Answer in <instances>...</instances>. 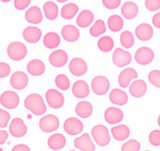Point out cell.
Returning a JSON list of instances; mask_svg holds the SVG:
<instances>
[{"mask_svg": "<svg viewBox=\"0 0 160 151\" xmlns=\"http://www.w3.org/2000/svg\"><path fill=\"white\" fill-rule=\"evenodd\" d=\"M148 81L155 87L160 88V71L152 70L148 74Z\"/></svg>", "mask_w": 160, "mask_h": 151, "instance_id": "obj_40", "label": "cell"}, {"mask_svg": "<svg viewBox=\"0 0 160 151\" xmlns=\"http://www.w3.org/2000/svg\"><path fill=\"white\" fill-rule=\"evenodd\" d=\"M112 134L115 139L118 141H123L130 136V131L127 125L121 124V125L112 128Z\"/></svg>", "mask_w": 160, "mask_h": 151, "instance_id": "obj_30", "label": "cell"}, {"mask_svg": "<svg viewBox=\"0 0 160 151\" xmlns=\"http://www.w3.org/2000/svg\"><path fill=\"white\" fill-rule=\"evenodd\" d=\"M78 11V7L75 3H68L61 8V17L64 19L71 20L75 16Z\"/></svg>", "mask_w": 160, "mask_h": 151, "instance_id": "obj_33", "label": "cell"}, {"mask_svg": "<svg viewBox=\"0 0 160 151\" xmlns=\"http://www.w3.org/2000/svg\"><path fill=\"white\" fill-rule=\"evenodd\" d=\"M8 138V133L6 131L0 130V145H3Z\"/></svg>", "mask_w": 160, "mask_h": 151, "instance_id": "obj_48", "label": "cell"}, {"mask_svg": "<svg viewBox=\"0 0 160 151\" xmlns=\"http://www.w3.org/2000/svg\"><path fill=\"white\" fill-rule=\"evenodd\" d=\"M120 43L125 48H130L134 44V38L133 34L129 31H125L120 35Z\"/></svg>", "mask_w": 160, "mask_h": 151, "instance_id": "obj_37", "label": "cell"}, {"mask_svg": "<svg viewBox=\"0 0 160 151\" xmlns=\"http://www.w3.org/2000/svg\"><path fill=\"white\" fill-rule=\"evenodd\" d=\"M137 38L141 41H148L152 39L153 35V29L152 26L146 23H143L138 25L135 29Z\"/></svg>", "mask_w": 160, "mask_h": 151, "instance_id": "obj_19", "label": "cell"}, {"mask_svg": "<svg viewBox=\"0 0 160 151\" xmlns=\"http://www.w3.org/2000/svg\"><path fill=\"white\" fill-rule=\"evenodd\" d=\"M74 145L77 149L82 151H93L95 149L94 144L92 142L89 134L85 133L82 136L75 138Z\"/></svg>", "mask_w": 160, "mask_h": 151, "instance_id": "obj_16", "label": "cell"}, {"mask_svg": "<svg viewBox=\"0 0 160 151\" xmlns=\"http://www.w3.org/2000/svg\"><path fill=\"white\" fill-rule=\"evenodd\" d=\"M0 151H2V148H0Z\"/></svg>", "mask_w": 160, "mask_h": 151, "instance_id": "obj_53", "label": "cell"}, {"mask_svg": "<svg viewBox=\"0 0 160 151\" xmlns=\"http://www.w3.org/2000/svg\"><path fill=\"white\" fill-rule=\"evenodd\" d=\"M25 19L30 24H38L42 22L43 18H42V11L39 7L35 6L28 9L25 13Z\"/></svg>", "mask_w": 160, "mask_h": 151, "instance_id": "obj_22", "label": "cell"}, {"mask_svg": "<svg viewBox=\"0 0 160 151\" xmlns=\"http://www.w3.org/2000/svg\"><path fill=\"white\" fill-rule=\"evenodd\" d=\"M104 119L110 124H117L123 119V112L118 108L109 107L104 112Z\"/></svg>", "mask_w": 160, "mask_h": 151, "instance_id": "obj_15", "label": "cell"}, {"mask_svg": "<svg viewBox=\"0 0 160 151\" xmlns=\"http://www.w3.org/2000/svg\"><path fill=\"white\" fill-rule=\"evenodd\" d=\"M42 36V31L40 30L38 27H34V26H29L27 27L23 32V37L30 44H35L38 42Z\"/></svg>", "mask_w": 160, "mask_h": 151, "instance_id": "obj_17", "label": "cell"}, {"mask_svg": "<svg viewBox=\"0 0 160 151\" xmlns=\"http://www.w3.org/2000/svg\"><path fill=\"white\" fill-rule=\"evenodd\" d=\"M47 144L51 149L58 150V149H62L65 146L66 138L62 134H54L49 138Z\"/></svg>", "mask_w": 160, "mask_h": 151, "instance_id": "obj_27", "label": "cell"}, {"mask_svg": "<svg viewBox=\"0 0 160 151\" xmlns=\"http://www.w3.org/2000/svg\"><path fill=\"white\" fill-rule=\"evenodd\" d=\"M46 99L49 106L53 109H60L64 103V95L55 89H50L46 93Z\"/></svg>", "mask_w": 160, "mask_h": 151, "instance_id": "obj_6", "label": "cell"}, {"mask_svg": "<svg viewBox=\"0 0 160 151\" xmlns=\"http://www.w3.org/2000/svg\"><path fill=\"white\" fill-rule=\"evenodd\" d=\"M145 7L149 11H156L160 9V0H145Z\"/></svg>", "mask_w": 160, "mask_h": 151, "instance_id": "obj_43", "label": "cell"}, {"mask_svg": "<svg viewBox=\"0 0 160 151\" xmlns=\"http://www.w3.org/2000/svg\"><path fill=\"white\" fill-rule=\"evenodd\" d=\"M60 121L55 115L49 114L43 117L39 121L40 129L44 132L50 133L54 132L59 128Z\"/></svg>", "mask_w": 160, "mask_h": 151, "instance_id": "obj_5", "label": "cell"}, {"mask_svg": "<svg viewBox=\"0 0 160 151\" xmlns=\"http://www.w3.org/2000/svg\"><path fill=\"white\" fill-rule=\"evenodd\" d=\"M138 76V72L135 69H132V68H127V69H124L123 71L121 72L118 76V84H119L120 87L126 88L129 86L130 82L131 80L135 79Z\"/></svg>", "mask_w": 160, "mask_h": 151, "instance_id": "obj_18", "label": "cell"}, {"mask_svg": "<svg viewBox=\"0 0 160 151\" xmlns=\"http://www.w3.org/2000/svg\"><path fill=\"white\" fill-rule=\"evenodd\" d=\"M72 94L78 98H87L90 94V88L87 82L84 81H78L73 84Z\"/></svg>", "mask_w": 160, "mask_h": 151, "instance_id": "obj_21", "label": "cell"}, {"mask_svg": "<svg viewBox=\"0 0 160 151\" xmlns=\"http://www.w3.org/2000/svg\"><path fill=\"white\" fill-rule=\"evenodd\" d=\"M10 119V115L8 112L0 109V128H6Z\"/></svg>", "mask_w": 160, "mask_h": 151, "instance_id": "obj_42", "label": "cell"}, {"mask_svg": "<svg viewBox=\"0 0 160 151\" xmlns=\"http://www.w3.org/2000/svg\"><path fill=\"white\" fill-rule=\"evenodd\" d=\"M75 112L80 117L88 118L93 113V106L89 102H80L75 106Z\"/></svg>", "mask_w": 160, "mask_h": 151, "instance_id": "obj_26", "label": "cell"}, {"mask_svg": "<svg viewBox=\"0 0 160 151\" xmlns=\"http://www.w3.org/2000/svg\"><path fill=\"white\" fill-rule=\"evenodd\" d=\"M147 91V84L143 80H138L132 83L130 87V93L135 98H141Z\"/></svg>", "mask_w": 160, "mask_h": 151, "instance_id": "obj_23", "label": "cell"}, {"mask_svg": "<svg viewBox=\"0 0 160 151\" xmlns=\"http://www.w3.org/2000/svg\"><path fill=\"white\" fill-rule=\"evenodd\" d=\"M93 18H94V16L90 10H82L78 14L76 19V23L80 28L84 29V28H87L88 26H90L93 23Z\"/></svg>", "mask_w": 160, "mask_h": 151, "instance_id": "obj_29", "label": "cell"}, {"mask_svg": "<svg viewBox=\"0 0 160 151\" xmlns=\"http://www.w3.org/2000/svg\"><path fill=\"white\" fill-rule=\"evenodd\" d=\"M10 66L7 63L0 62V78H5L10 74Z\"/></svg>", "mask_w": 160, "mask_h": 151, "instance_id": "obj_45", "label": "cell"}, {"mask_svg": "<svg viewBox=\"0 0 160 151\" xmlns=\"http://www.w3.org/2000/svg\"><path fill=\"white\" fill-rule=\"evenodd\" d=\"M68 60V54L63 50H58L52 52L49 57L50 63L54 67H62L65 65Z\"/></svg>", "mask_w": 160, "mask_h": 151, "instance_id": "obj_14", "label": "cell"}, {"mask_svg": "<svg viewBox=\"0 0 160 151\" xmlns=\"http://www.w3.org/2000/svg\"><path fill=\"white\" fill-rule=\"evenodd\" d=\"M158 126L160 127V115L159 117H158Z\"/></svg>", "mask_w": 160, "mask_h": 151, "instance_id": "obj_51", "label": "cell"}, {"mask_svg": "<svg viewBox=\"0 0 160 151\" xmlns=\"http://www.w3.org/2000/svg\"><path fill=\"white\" fill-rule=\"evenodd\" d=\"M154 59V52L151 48L143 47L138 49L135 54V60L142 65H146L152 62Z\"/></svg>", "mask_w": 160, "mask_h": 151, "instance_id": "obj_10", "label": "cell"}, {"mask_svg": "<svg viewBox=\"0 0 160 151\" xmlns=\"http://www.w3.org/2000/svg\"><path fill=\"white\" fill-rule=\"evenodd\" d=\"M122 14L126 19L132 20L136 18L138 13V7L135 3L127 2L122 7Z\"/></svg>", "mask_w": 160, "mask_h": 151, "instance_id": "obj_28", "label": "cell"}, {"mask_svg": "<svg viewBox=\"0 0 160 151\" xmlns=\"http://www.w3.org/2000/svg\"><path fill=\"white\" fill-rule=\"evenodd\" d=\"M69 70L72 75L76 76H81L87 72V65L86 61L82 58H73L69 64Z\"/></svg>", "mask_w": 160, "mask_h": 151, "instance_id": "obj_12", "label": "cell"}, {"mask_svg": "<svg viewBox=\"0 0 160 151\" xmlns=\"http://www.w3.org/2000/svg\"><path fill=\"white\" fill-rule=\"evenodd\" d=\"M113 63L118 67H123L130 64L132 61L131 55L122 48H117L112 55Z\"/></svg>", "mask_w": 160, "mask_h": 151, "instance_id": "obj_9", "label": "cell"}, {"mask_svg": "<svg viewBox=\"0 0 160 151\" xmlns=\"http://www.w3.org/2000/svg\"><path fill=\"white\" fill-rule=\"evenodd\" d=\"M61 39L56 32H50L46 34L43 39V44L46 47L49 49H54L59 46Z\"/></svg>", "mask_w": 160, "mask_h": 151, "instance_id": "obj_31", "label": "cell"}, {"mask_svg": "<svg viewBox=\"0 0 160 151\" xmlns=\"http://www.w3.org/2000/svg\"><path fill=\"white\" fill-rule=\"evenodd\" d=\"M152 23L158 29H160V13H156L152 18Z\"/></svg>", "mask_w": 160, "mask_h": 151, "instance_id": "obj_49", "label": "cell"}, {"mask_svg": "<svg viewBox=\"0 0 160 151\" xmlns=\"http://www.w3.org/2000/svg\"><path fill=\"white\" fill-rule=\"evenodd\" d=\"M20 102L19 96L17 93L12 91H7L0 96V103L2 106L7 109H13L18 107Z\"/></svg>", "mask_w": 160, "mask_h": 151, "instance_id": "obj_7", "label": "cell"}, {"mask_svg": "<svg viewBox=\"0 0 160 151\" xmlns=\"http://www.w3.org/2000/svg\"><path fill=\"white\" fill-rule=\"evenodd\" d=\"M31 3V0H14V7L18 10H23L27 8Z\"/></svg>", "mask_w": 160, "mask_h": 151, "instance_id": "obj_46", "label": "cell"}, {"mask_svg": "<svg viewBox=\"0 0 160 151\" xmlns=\"http://www.w3.org/2000/svg\"><path fill=\"white\" fill-rule=\"evenodd\" d=\"M149 142L152 146H160V131L154 130L149 135Z\"/></svg>", "mask_w": 160, "mask_h": 151, "instance_id": "obj_41", "label": "cell"}, {"mask_svg": "<svg viewBox=\"0 0 160 151\" xmlns=\"http://www.w3.org/2000/svg\"><path fill=\"white\" fill-rule=\"evenodd\" d=\"M28 83V76L21 71H18L11 76L10 84L16 90H22L25 88Z\"/></svg>", "mask_w": 160, "mask_h": 151, "instance_id": "obj_13", "label": "cell"}, {"mask_svg": "<svg viewBox=\"0 0 160 151\" xmlns=\"http://www.w3.org/2000/svg\"><path fill=\"white\" fill-rule=\"evenodd\" d=\"M7 54L13 61H21L27 55V47L21 42L11 43L7 48Z\"/></svg>", "mask_w": 160, "mask_h": 151, "instance_id": "obj_3", "label": "cell"}, {"mask_svg": "<svg viewBox=\"0 0 160 151\" xmlns=\"http://www.w3.org/2000/svg\"><path fill=\"white\" fill-rule=\"evenodd\" d=\"M141 148L139 142L135 139H130L122 146V151H138Z\"/></svg>", "mask_w": 160, "mask_h": 151, "instance_id": "obj_39", "label": "cell"}, {"mask_svg": "<svg viewBox=\"0 0 160 151\" xmlns=\"http://www.w3.org/2000/svg\"><path fill=\"white\" fill-rule=\"evenodd\" d=\"M27 126L21 118L16 117L11 121L10 125V132L13 137L20 138L24 136L27 133Z\"/></svg>", "mask_w": 160, "mask_h": 151, "instance_id": "obj_11", "label": "cell"}, {"mask_svg": "<svg viewBox=\"0 0 160 151\" xmlns=\"http://www.w3.org/2000/svg\"><path fill=\"white\" fill-rule=\"evenodd\" d=\"M105 32V24H104V21H102V20H98L90 29V35L93 37L99 36L100 35L104 34Z\"/></svg>", "mask_w": 160, "mask_h": 151, "instance_id": "obj_36", "label": "cell"}, {"mask_svg": "<svg viewBox=\"0 0 160 151\" xmlns=\"http://www.w3.org/2000/svg\"><path fill=\"white\" fill-rule=\"evenodd\" d=\"M1 1L3 3H8V2H10V0H1Z\"/></svg>", "mask_w": 160, "mask_h": 151, "instance_id": "obj_52", "label": "cell"}, {"mask_svg": "<svg viewBox=\"0 0 160 151\" xmlns=\"http://www.w3.org/2000/svg\"><path fill=\"white\" fill-rule=\"evenodd\" d=\"M13 151H30V148L24 144H18L12 149Z\"/></svg>", "mask_w": 160, "mask_h": 151, "instance_id": "obj_47", "label": "cell"}, {"mask_svg": "<svg viewBox=\"0 0 160 151\" xmlns=\"http://www.w3.org/2000/svg\"><path fill=\"white\" fill-rule=\"evenodd\" d=\"M55 84L58 88L62 91H66L70 87V82L68 76L64 74H59L55 79Z\"/></svg>", "mask_w": 160, "mask_h": 151, "instance_id": "obj_38", "label": "cell"}, {"mask_svg": "<svg viewBox=\"0 0 160 151\" xmlns=\"http://www.w3.org/2000/svg\"><path fill=\"white\" fill-rule=\"evenodd\" d=\"M98 47L101 51L109 52L113 49L114 41L110 36H103L98 40Z\"/></svg>", "mask_w": 160, "mask_h": 151, "instance_id": "obj_35", "label": "cell"}, {"mask_svg": "<svg viewBox=\"0 0 160 151\" xmlns=\"http://www.w3.org/2000/svg\"><path fill=\"white\" fill-rule=\"evenodd\" d=\"M24 106L36 116L43 114L47 111V107L42 96L38 94L29 95L24 100Z\"/></svg>", "mask_w": 160, "mask_h": 151, "instance_id": "obj_1", "label": "cell"}, {"mask_svg": "<svg viewBox=\"0 0 160 151\" xmlns=\"http://www.w3.org/2000/svg\"><path fill=\"white\" fill-rule=\"evenodd\" d=\"M56 1H58V3H64V2H67V1H68V0H56Z\"/></svg>", "mask_w": 160, "mask_h": 151, "instance_id": "obj_50", "label": "cell"}, {"mask_svg": "<svg viewBox=\"0 0 160 151\" xmlns=\"http://www.w3.org/2000/svg\"><path fill=\"white\" fill-rule=\"evenodd\" d=\"M92 90L98 95H105L110 88V82L108 79L103 76H98L93 79L91 82Z\"/></svg>", "mask_w": 160, "mask_h": 151, "instance_id": "obj_4", "label": "cell"}, {"mask_svg": "<svg viewBox=\"0 0 160 151\" xmlns=\"http://www.w3.org/2000/svg\"><path fill=\"white\" fill-rule=\"evenodd\" d=\"M27 70L32 76H38L44 73L46 70V65L42 61L38 59H33L29 61L28 64Z\"/></svg>", "mask_w": 160, "mask_h": 151, "instance_id": "obj_24", "label": "cell"}, {"mask_svg": "<svg viewBox=\"0 0 160 151\" xmlns=\"http://www.w3.org/2000/svg\"><path fill=\"white\" fill-rule=\"evenodd\" d=\"M109 99L113 104L118 105V106H124L128 101V96L125 91L115 88L111 91L109 95Z\"/></svg>", "mask_w": 160, "mask_h": 151, "instance_id": "obj_25", "label": "cell"}, {"mask_svg": "<svg viewBox=\"0 0 160 151\" xmlns=\"http://www.w3.org/2000/svg\"><path fill=\"white\" fill-rule=\"evenodd\" d=\"M61 35L64 40L72 43L78 40L79 38L80 32L75 26L68 24V25L64 26L63 29H61Z\"/></svg>", "mask_w": 160, "mask_h": 151, "instance_id": "obj_20", "label": "cell"}, {"mask_svg": "<svg viewBox=\"0 0 160 151\" xmlns=\"http://www.w3.org/2000/svg\"><path fill=\"white\" fill-rule=\"evenodd\" d=\"M43 10L46 17L48 20L53 21L58 18V7L51 1H48L43 6Z\"/></svg>", "mask_w": 160, "mask_h": 151, "instance_id": "obj_32", "label": "cell"}, {"mask_svg": "<svg viewBox=\"0 0 160 151\" xmlns=\"http://www.w3.org/2000/svg\"><path fill=\"white\" fill-rule=\"evenodd\" d=\"M64 129L70 135H76L83 130V124L80 120L75 117L68 118L64 123Z\"/></svg>", "mask_w": 160, "mask_h": 151, "instance_id": "obj_8", "label": "cell"}, {"mask_svg": "<svg viewBox=\"0 0 160 151\" xmlns=\"http://www.w3.org/2000/svg\"><path fill=\"white\" fill-rule=\"evenodd\" d=\"M103 5L109 10H114L119 7L121 0H102Z\"/></svg>", "mask_w": 160, "mask_h": 151, "instance_id": "obj_44", "label": "cell"}, {"mask_svg": "<svg viewBox=\"0 0 160 151\" xmlns=\"http://www.w3.org/2000/svg\"><path fill=\"white\" fill-rule=\"evenodd\" d=\"M123 20L118 15H112L108 20L109 29L112 32H119L123 27Z\"/></svg>", "mask_w": 160, "mask_h": 151, "instance_id": "obj_34", "label": "cell"}, {"mask_svg": "<svg viewBox=\"0 0 160 151\" xmlns=\"http://www.w3.org/2000/svg\"><path fill=\"white\" fill-rule=\"evenodd\" d=\"M91 134L99 146H107L110 143V135L108 133V130L103 124H98L94 126L92 129Z\"/></svg>", "mask_w": 160, "mask_h": 151, "instance_id": "obj_2", "label": "cell"}]
</instances>
